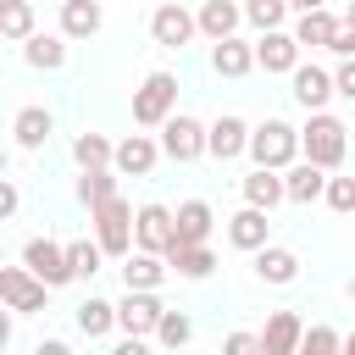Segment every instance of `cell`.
Returning a JSON list of instances; mask_svg holds the SVG:
<instances>
[{"label":"cell","mask_w":355,"mask_h":355,"mask_svg":"<svg viewBox=\"0 0 355 355\" xmlns=\"http://www.w3.org/2000/svg\"><path fill=\"white\" fill-rule=\"evenodd\" d=\"M133 239L144 255H172L178 250V211L161 205V200H144L139 216H133Z\"/></svg>","instance_id":"obj_6"},{"label":"cell","mask_w":355,"mask_h":355,"mask_svg":"<svg viewBox=\"0 0 355 355\" xmlns=\"http://www.w3.org/2000/svg\"><path fill=\"white\" fill-rule=\"evenodd\" d=\"M239 194H244V205H255V211H272V205L288 200L283 172H272V166H250V172L239 178Z\"/></svg>","instance_id":"obj_19"},{"label":"cell","mask_w":355,"mask_h":355,"mask_svg":"<svg viewBox=\"0 0 355 355\" xmlns=\"http://www.w3.org/2000/svg\"><path fill=\"white\" fill-rule=\"evenodd\" d=\"M105 28V11H100V0H61V39L72 44V39H94Z\"/></svg>","instance_id":"obj_25"},{"label":"cell","mask_w":355,"mask_h":355,"mask_svg":"<svg viewBox=\"0 0 355 355\" xmlns=\"http://www.w3.org/2000/svg\"><path fill=\"white\" fill-rule=\"evenodd\" d=\"M255 277H261L266 288H288V283L300 277V255H294L288 244H266V250L255 255Z\"/></svg>","instance_id":"obj_24"},{"label":"cell","mask_w":355,"mask_h":355,"mask_svg":"<svg viewBox=\"0 0 355 355\" xmlns=\"http://www.w3.org/2000/svg\"><path fill=\"white\" fill-rule=\"evenodd\" d=\"M50 283H39L28 266H0V300H6V311L11 316H33V311H44L50 305Z\"/></svg>","instance_id":"obj_8"},{"label":"cell","mask_w":355,"mask_h":355,"mask_svg":"<svg viewBox=\"0 0 355 355\" xmlns=\"http://www.w3.org/2000/svg\"><path fill=\"white\" fill-rule=\"evenodd\" d=\"M161 316H166L161 294H139V288H128V294L116 300V327H122V338H155Z\"/></svg>","instance_id":"obj_10"},{"label":"cell","mask_w":355,"mask_h":355,"mask_svg":"<svg viewBox=\"0 0 355 355\" xmlns=\"http://www.w3.org/2000/svg\"><path fill=\"white\" fill-rule=\"evenodd\" d=\"M22 61H28L33 72H61V67H67V39H61V33H33V39L22 44Z\"/></svg>","instance_id":"obj_29"},{"label":"cell","mask_w":355,"mask_h":355,"mask_svg":"<svg viewBox=\"0 0 355 355\" xmlns=\"http://www.w3.org/2000/svg\"><path fill=\"white\" fill-rule=\"evenodd\" d=\"M344 355H355V333H344Z\"/></svg>","instance_id":"obj_45"},{"label":"cell","mask_w":355,"mask_h":355,"mask_svg":"<svg viewBox=\"0 0 355 355\" xmlns=\"http://www.w3.org/2000/svg\"><path fill=\"white\" fill-rule=\"evenodd\" d=\"M227 244L244 250V255H261L272 244V211H255V205H239L227 216Z\"/></svg>","instance_id":"obj_15"},{"label":"cell","mask_w":355,"mask_h":355,"mask_svg":"<svg viewBox=\"0 0 355 355\" xmlns=\"http://www.w3.org/2000/svg\"><path fill=\"white\" fill-rule=\"evenodd\" d=\"M33 355H72V344H67V338H39Z\"/></svg>","instance_id":"obj_43"},{"label":"cell","mask_w":355,"mask_h":355,"mask_svg":"<svg viewBox=\"0 0 355 355\" xmlns=\"http://www.w3.org/2000/svg\"><path fill=\"white\" fill-rule=\"evenodd\" d=\"M111 355H155V338H122L111 344Z\"/></svg>","instance_id":"obj_42"},{"label":"cell","mask_w":355,"mask_h":355,"mask_svg":"<svg viewBox=\"0 0 355 355\" xmlns=\"http://www.w3.org/2000/svg\"><path fill=\"white\" fill-rule=\"evenodd\" d=\"M17 211H22V189L6 178V183H0V216H17Z\"/></svg>","instance_id":"obj_41"},{"label":"cell","mask_w":355,"mask_h":355,"mask_svg":"<svg viewBox=\"0 0 355 355\" xmlns=\"http://www.w3.org/2000/svg\"><path fill=\"white\" fill-rule=\"evenodd\" d=\"M22 266H28L39 283H50V288L78 283V277H72V255H67V244H61V239H50V233H33V239L22 244Z\"/></svg>","instance_id":"obj_5"},{"label":"cell","mask_w":355,"mask_h":355,"mask_svg":"<svg viewBox=\"0 0 355 355\" xmlns=\"http://www.w3.org/2000/svg\"><path fill=\"white\" fill-rule=\"evenodd\" d=\"M205 139H211V122H200V116L178 111V116L161 128V155H166V161H178V166H189V161H200V155H205Z\"/></svg>","instance_id":"obj_7"},{"label":"cell","mask_w":355,"mask_h":355,"mask_svg":"<svg viewBox=\"0 0 355 355\" xmlns=\"http://www.w3.org/2000/svg\"><path fill=\"white\" fill-rule=\"evenodd\" d=\"M189 338H194V322H189V311H166V316H161V327H155V349L178 355Z\"/></svg>","instance_id":"obj_34"},{"label":"cell","mask_w":355,"mask_h":355,"mask_svg":"<svg viewBox=\"0 0 355 355\" xmlns=\"http://www.w3.org/2000/svg\"><path fill=\"white\" fill-rule=\"evenodd\" d=\"M0 33L6 44H28L39 28H33V6L28 0H0Z\"/></svg>","instance_id":"obj_32"},{"label":"cell","mask_w":355,"mask_h":355,"mask_svg":"<svg viewBox=\"0 0 355 355\" xmlns=\"http://www.w3.org/2000/svg\"><path fill=\"white\" fill-rule=\"evenodd\" d=\"M211 227H216L211 200H183L178 205V244H211Z\"/></svg>","instance_id":"obj_26"},{"label":"cell","mask_w":355,"mask_h":355,"mask_svg":"<svg viewBox=\"0 0 355 355\" xmlns=\"http://www.w3.org/2000/svg\"><path fill=\"white\" fill-rule=\"evenodd\" d=\"M344 294H349V300H355V277H349V283H344Z\"/></svg>","instance_id":"obj_47"},{"label":"cell","mask_w":355,"mask_h":355,"mask_svg":"<svg viewBox=\"0 0 355 355\" xmlns=\"http://www.w3.org/2000/svg\"><path fill=\"white\" fill-rule=\"evenodd\" d=\"M50 133H55V116H50L44 105H22V111L11 116V139H17V150H22V155L44 150V144H50Z\"/></svg>","instance_id":"obj_18"},{"label":"cell","mask_w":355,"mask_h":355,"mask_svg":"<svg viewBox=\"0 0 355 355\" xmlns=\"http://www.w3.org/2000/svg\"><path fill=\"white\" fill-rule=\"evenodd\" d=\"M250 161H255V166H272V172H288L294 161H305V155H300V128L283 122V116L255 122V133H250Z\"/></svg>","instance_id":"obj_2"},{"label":"cell","mask_w":355,"mask_h":355,"mask_svg":"<svg viewBox=\"0 0 355 355\" xmlns=\"http://www.w3.org/2000/svg\"><path fill=\"white\" fill-rule=\"evenodd\" d=\"M288 11H294V17H305V11H327V0H288Z\"/></svg>","instance_id":"obj_44"},{"label":"cell","mask_w":355,"mask_h":355,"mask_svg":"<svg viewBox=\"0 0 355 355\" xmlns=\"http://www.w3.org/2000/svg\"><path fill=\"white\" fill-rule=\"evenodd\" d=\"M300 355H344V333H338L333 322H311V327H305Z\"/></svg>","instance_id":"obj_36"},{"label":"cell","mask_w":355,"mask_h":355,"mask_svg":"<svg viewBox=\"0 0 355 355\" xmlns=\"http://www.w3.org/2000/svg\"><path fill=\"white\" fill-rule=\"evenodd\" d=\"M288 94L305 105V116H316V111H327V105L338 100V89H333V72H327V67H316V61H300V67H294V78H288Z\"/></svg>","instance_id":"obj_12"},{"label":"cell","mask_w":355,"mask_h":355,"mask_svg":"<svg viewBox=\"0 0 355 355\" xmlns=\"http://www.w3.org/2000/svg\"><path fill=\"white\" fill-rule=\"evenodd\" d=\"M338 216H355V178H327V194H322Z\"/></svg>","instance_id":"obj_37"},{"label":"cell","mask_w":355,"mask_h":355,"mask_svg":"<svg viewBox=\"0 0 355 355\" xmlns=\"http://www.w3.org/2000/svg\"><path fill=\"white\" fill-rule=\"evenodd\" d=\"M200 33L211 39V44H222V39H239V28H244V6L239 0H200Z\"/></svg>","instance_id":"obj_17"},{"label":"cell","mask_w":355,"mask_h":355,"mask_svg":"<svg viewBox=\"0 0 355 355\" xmlns=\"http://www.w3.org/2000/svg\"><path fill=\"white\" fill-rule=\"evenodd\" d=\"M172 116H178V72L155 67V72H144V83L133 89V122H139V128H166Z\"/></svg>","instance_id":"obj_3"},{"label":"cell","mask_w":355,"mask_h":355,"mask_svg":"<svg viewBox=\"0 0 355 355\" xmlns=\"http://www.w3.org/2000/svg\"><path fill=\"white\" fill-rule=\"evenodd\" d=\"M166 266H172L183 283H205V277L216 272V250H211V244H178V250L166 255Z\"/></svg>","instance_id":"obj_27"},{"label":"cell","mask_w":355,"mask_h":355,"mask_svg":"<svg viewBox=\"0 0 355 355\" xmlns=\"http://www.w3.org/2000/svg\"><path fill=\"white\" fill-rule=\"evenodd\" d=\"M72 161H78V172H100V166L116 161V139H105V133H78V139H72Z\"/></svg>","instance_id":"obj_30"},{"label":"cell","mask_w":355,"mask_h":355,"mask_svg":"<svg viewBox=\"0 0 355 355\" xmlns=\"http://www.w3.org/2000/svg\"><path fill=\"white\" fill-rule=\"evenodd\" d=\"M67 255H72V277H83V283L111 261V255L100 250V239H72V244H67Z\"/></svg>","instance_id":"obj_35"},{"label":"cell","mask_w":355,"mask_h":355,"mask_svg":"<svg viewBox=\"0 0 355 355\" xmlns=\"http://www.w3.org/2000/svg\"><path fill=\"white\" fill-rule=\"evenodd\" d=\"M211 72L216 78H250L255 72V44L250 39H222V44H211Z\"/></svg>","instance_id":"obj_23"},{"label":"cell","mask_w":355,"mask_h":355,"mask_svg":"<svg viewBox=\"0 0 355 355\" xmlns=\"http://www.w3.org/2000/svg\"><path fill=\"white\" fill-rule=\"evenodd\" d=\"M222 355H261V333H250V327H233V333L222 338Z\"/></svg>","instance_id":"obj_38"},{"label":"cell","mask_w":355,"mask_h":355,"mask_svg":"<svg viewBox=\"0 0 355 355\" xmlns=\"http://www.w3.org/2000/svg\"><path fill=\"white\" fill-rule=\"evenodd\" d=\"M305 61V50H300V39L288 33V28H277V33H261L255 39V67L266 72V78H294V67Z\"/></svg>","instance_id":"obj_11"},{"label":"cell","mask_w":355,"mask_h":355,"mask_svg":"<svg viewBox=\"0 0 355 355\" xmlns=\"http://www.w3.org/2000/svg\"><path fill=\"white\" fill-rule=\"evenodd\" d=\"M161 161H166V155H161V139H155V133H128V139H116L111 172H116V178H150Z\"/></svg>","instance_id":"obj_13"},{"label":"cell","mask_w":355,"mask_h":355,"mask_svg":"<svg viewBox=\"0 0 355 355\" xmlns=\"http://www.w3.org/2000/svg\"><path fill=\"white\" fill-rule=\"evenodd\" d=\"M327 178H333V172H322L316 161H294V166L283 172V189H288V205H316V200L327 194Z\"/></svg>","instance_id":"obj_22"},{"label":"cell","mask_w":355,"mask_h":355,"mask_svg":"<svg viewBox=\"0 0 355 355\" xmlns=\"http://www.w3.org/2000/svg\"><path fill=\"white\" fill-rule=\"evenodd\" d=\"M72 194H78V205H83V211H94V205L116 200V172H111V166H100V172H78Z\"/></svg>","instance_id":"obj_31"},{"label":"cell","mask_w":355,"mask_h":355,"mask_svg":"<svg viewBox=\"0 0 355 355\" xmlns=\"http://www.w3.org/2000/svg\"><path fill=\"white\" fill-rule=\"evenodd\" d=\"M194 33H200V17H194L183 0H161V6L150 11V39H155L161 50H183Z\"/></svg>","instance_id":"obj_9"},{"label":"cell","mask_w":355,"mask_h":355,"mask_svg":"<svg viewBox=\"0 0 355 355\" xmlns=\"http://www.w3.org/2000/svg\"><path fill=\"white\" fill-rule=\"evenodd\" d=\"M172 277V266H166V255H144V250H133L128 261H122V288H139V294H161V283Z\"/></svg>","instance_id":"obj_20"},{"label":"cell","mask_w":355,"mask_h":355,"mask_svg":"<svg viewBox=\"0 0 355 355\" xmlns=\"http://www.w3.org/2000/svg\"><path fill=\"white\" fill-rule=\"evenodd\" d=\"M333 89H338V100L355 105V61H338V67H333Z\"/></svg>","instance_id":"obj_39"},{"label":"cell","mask_w":355,"mask_h":355,"mask_svg":"<svg viewBox=\"0 0 355 355\" xmlns=\"http://www.w3.org/2000/svg\"><path fill=\"white\" fill-rule=\"evenodd\" d=\"M305 316L294 311V305H283V311H272L266 322H261V355H300V344H305Z\"/></svg>","instance_id":"obj_14"},{"label":"cell","mask_w":355,"mask_h":355,"mask_svg":"<svg viewBox=\"0 0 355 355\" xmlns=\"http://www.w3.org/2000/svg\"><path fill=\"white\" fill-rule=\"evenodd\" d=\"M300 155H305V161H316L322 172H338V166H344V155H349V128H344L333 111L305 116V128H300Z\"/></svg>","instance_id":"obj_1"},{"label":"cell","mask_w":355,"mask_h":355,"mask_svg":"<svg viewBox=\"0 0 355 355\" xmlns=\"http://www.w3.org/2000/svg\"><path fill=\"white\" fill-rule=\"evenodd\" d=\"M250 122L244 116H233V111H222L216 122H211V139H205V155L211 161H239V155H250Z\"/></svg>","instance_id":"obj_16"},{"label":"cell","mask_w":355,"mask_h":355,"mask_svg":"<svg viewBox=\"0 0 355 355\" xmlns=\"http://www.w3.org/2000/svg\"><path fill=\"white\" fill-rule=\"evenodd\" d=\"M133 216H139V211H133L122 194L89 211V227H94V239H100V250H105L111 261H128V255L139 250V239H133Z\"/></svg>","instance_id":"obj_4"},{"label":"cell","mask_w":355,"mask_h":355,"mask_svg":"<svg viewBox=\"0 0 355 355\" xmlns=\"http://www.w3.org/2000/svg\"><path fill=\"white\" fill-rule=\"evenodd\" d=\"M288 0H244V22L255 28V33H277V28H288Z\"/></svg>","instance_id":"obj_33"},{"label":"cell","mask_w":355,"mask_h":355,"mask_svg":"<svg viewBox=\"0 0 355 355\" xmlns=\"http://www.w3.org/2000/svg\"><path fill=\"white\" fill-rule=\"evenodd\" d=\"M333 55H338V61H355V22H338V33H333Z\"/></svg>","instance_id":"obj_40"},{"label":"cell","mask_w":355,"mask_h":355,"mask_svg":"<svg viewBox=\"0 0 355 355\" xmlns=\"http://www.w3.org/2000/svg\"><path fill=\"white\" fill-rule=\"evenodd\" d=\"M72 322H78V333H83V338H105V333H116V300H100V294L78 300Z\"/></svg>","instance_id":"obj_28"},{"label":"cell","mask_w":355,"mask_h":355,"mask_svg":"<svg viewBox=\"0 0 355 355\" xmlns=\"http://www.w3.org/2000/svg\"><path fill=\"white\" fill-rule=\"evenodd\" d=\"M344 22H355V0H349V6H344Z\"/></svg>","instance_id":"obj_46"},{"label":"cell","mask_w":355,"mask_h":355,"mask_svg":"<svg viewBox=\"0 0 355 355\" xmlns=\"http://www.w3.org/2000/svg\"><path fill=\"white\" fill-rule=\"evenodd\" d=\"M338 22H344V17L327 6V11H305V17H294V22H288V33L300 39V50H333Z\"/></svg>","instance_id":"obj_21"}]
</instances>
